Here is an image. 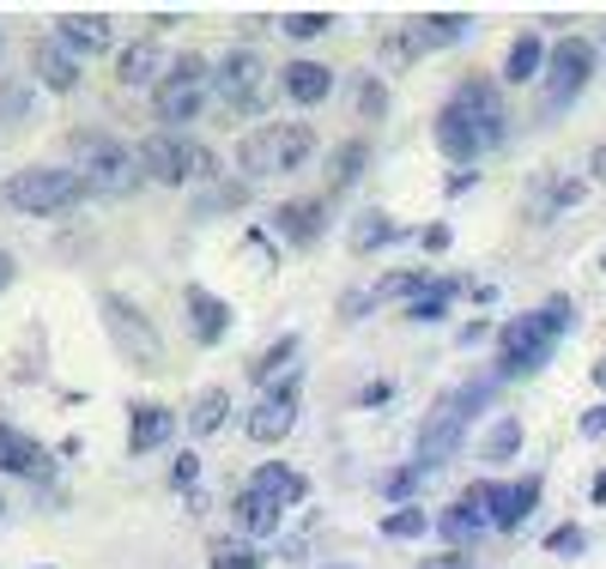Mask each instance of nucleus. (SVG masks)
Wrapping results in <instances>:
<instances>
[{"label": "nucleus", "mask_w": 606, "mask_h": 569, "mask_svg": "<svg viewBox=\"0 0 606 569\" xmlns=\"http://www.w3.org/2000/svg\"><path fill=\"white\" fill-rule=\"evenodd\" d=\"M195 485H201V455L183 448V455L171 461V490H195Z\"/></svg>", "instance_id": "nucleus-42"}, {"label": "nucleus", "mask_w": 606, "mask_h": 569, "mask_svg": "<svg viewBox=\"0 0 606 569\" xmlns=\"http://www.w3.org/2000/svg\"><path fill=\"white\" fill-rule=\"evenodd\" d=\"M85 200V183L61 164H24L0 183V206L7 213H31V218H61Z\"/></svg>", "instance_id": "nucleus-6"}, {"label": "nucleus", "mask_w": 606, "mask_h": 569, "mask_svg": "<svg viewBox=\"0 0 606 569\" xmlns=\"http://www.w3.org/2000/svg\"><path fill=\"white\" fill-rule=\"evenodd\" d=\"M213 97L225 103V115H261L274 97V68H267L261 49H225L213 61Z\"/></svg>", "instance_id": "nucleus-9"}, {"label": "nucleus", "mask_w": 606, "mask_h": 569, "mask_svg": "<svg viewBox=\"0 0 606 569\" xmlns=\"http://www.w3.org/2000/svg\"><path fill=\"white\" fill-rule=\"evenodd\" d=\"M370 309H377V291H370V284H364V291H346L340 297V321H364Z\"/></svg>", "instance_id": "nucleus-44"}, {"label": "nucleus", "mask_w": 606, "mask_h": 569, "mask_svg": "<svg viewBox=\"0 0 606 569\" xmlns=\"http://www.w3.org/2000/svg\"><path fill=\"white\" fill-rule=\"evenodd\" d=\"M401 237H407V230L394 225L382 206H364V213L352 218V230H346V249H352V255H377V249H394Z\"/></svg>", "instance_id": "nucleus-27"}, {"label": "nucleus", "mask_w": 606, "mask_h": 569, "mask_svg": "<svg viewBox=\"0 0 606 569\" xmlns=\"http://www.w3.org/2000/svg\"><path fill=\"white\" fill-rule=\"evenodd\" d=\"M424 478H431V473H424L419 461H407V467H394V473H382V478H377V497L401 509V503L419 497V485H424Z\"/></svg>", "instance_id": "nucleus-36"}, {"label": "nucleus", "mask_w": 606, "mask_h": 569, "mask_svg": "<svg viewBox=\"0 0 606 569\" xmlns=\"http://www.w3.org/2000/svg\"><path fill=\"white\" fill-rule=\"evenodd\" d=\"M412 237H419V249H424V255H449V242H455V230H449L443 218H436V225L412 230Z\"/></svg>", "instance_id": "nucleus-43"}, {"label": "nucleus", "mask_w": 606, "mask_h": 569, "mask_svg": "<svg viewBox=\"0 0 606 569\" xmlns=\"http://www.w3.org/2000/svg\"><path fill=\"white\" fill-rule=\"evenodd\" d=\"M249 485L267 490V497H279L286 509H298V503L309 497V478H304L298 467H286V461H261V467L249 473Z\"/></svg>", "instance_id": "nucleus-30"}, {"label": "nucleus", "mask_w": 606, "mask_h": 569, "mask_svg": "<svg viewBox=\"0 0 606 569\" xmlns=\"http://www.w3.org/2000/svg\"><path fill=\"white\" fill-rule=\"evenodd\" d=\"M389 394H394V382H364V387L352 394V406H382Z\"/></svg>", "instance_id": "nucleus-47"}, {"label": "nucleus", "mask_w": 606, "mask_h": 569, "mask_svg": "<svg viewBox=\"0 0 606 569\" xmlns=\"http://www.w3.org/2000/svg\"><path fill=\"white\" fill-rule=\"evenodd\" d=\"M468 31H473V12H455V7H443V12H419V19L407 24V37H412V49H419V55L455 49Z\"/></svg>", "instance_id": "nucleus-22"}, {"label": "nucleus", "mask_w": 606, "mask_h": 569, "mask_svg": "<svg viewBox=\"0 0 606 569\" xmlns=\"http://www.w3.org/2000/svg\"><path fill=\"white\" fill-rule=\"evenodd\" d=\"M279 92H286L291 103H304V110H316V103L333 97V68H328V61L298 55V61H286V68H279Z\"/></svg>", "instance_id": "nucleus-24"}, {"label": "nucleus", "mask_w": 606, "mask_h": 569, "mask_svg": "<svg viewBox=\"0 0 606 569\" xmlns=\"http://www.w3.org/2000/svg\"><path fill=\"white\" fill-rule=\"evenodd\" d=\"M328 31H333V12H321V7L279 12V37H291V43H316V37H328Z\"/></svg>", "instance_id": "nucleus-35"}, {"label": "nucleus", "mask_w": 606, "mask_h": 569, "mask_svg": "<svg viewBox=\"0 0 606 569\" xmlns=\"http://www.w3.org/2000/svg\"><path fill=\"white\" fill-rule=\"evenodd\" d=\"M115 80L134 92V85H158L164 80V55H158V43L152 37H140V43H127L122 55H115Z\"/></svg>", "instance_id": "nucleus-28"}, {"label": "nucleus", "mask_w": 606, "mask_h": 569, "mask_svg": "<svg viewBox=\"0 0 606 569\" xmlns=\"http://www.w3.org/2000/svg\"><path fill=\"white\" fill-rule=\"evenodd\" d=\"M576 431H583L588 443H600V436H606V400H600V406H588V412H583V424H576Z\"/></svg>", "instance_id": "nucleus-45"}, {"label": "nucleus", "mask_w": 606, "mask_h": 569, "mask_svg": "<svg viewBox=\"0 0 606 569\" xmlns=\"http://www.w3.org/2000/svg\"><path fill=\"white\" fill-rule=\"evenodd\" d=\"M455 340H461V345H485V340H497V328H492V321L480 315V321H468V328H461Z\"/></svg>", "instance_id": "nucleus-46"}, {"label": "nucleus", "mask_w": 606, "mask_h": 569, "mask_svg": "<svg viewBox=\"0 0 606 569\" xmlns=\"http://www.w3.org/2000/svg\"><path fill=\"white\" fill-rule=\"evenodd\" d=\"M588 176H595V183H606V146H595V158H588Z\"/></svg>", "instance_id": "nucleus-50"}, {"label": "nucleus", "mask_w": 606, "mask_h": 569, "mask_svg": "<svg viewBox=\"0 0 606 569\" xmlns=\"http://www.w3.org/2000/svg\"><path fill=\"white\" fill-rule=\"evenodd\" d=\"M31 73H37V80H43L55 97H68L73 85L85 80V61H80V55H68V49H61L55 37H37V43H31Z\"/></svg>", "instance_id": "nucleus-23"}, {"label": "nucleus", "mask_w": 606, "mask_h": 569, "mask_svg": "<svg viewBox=\"0 0 606 569\" xmlns=\"http://www.w3.org/2000/svg\"><path fill=\"white\" fill-rule=\"evenodd\" d=\"M588 200V183L583 176H564V170H540L527 176V194H522V218L527 225H552L558 213H571V206Z\"/></svg>", "instance_id": "nucleus-14"}, {"label": "nucleus", "mask_w": 606, "mask_h": 569, "mask_svg": "<svg viewBox=\"0 0 606 569\" xmlns=\"http://www.w3.org/2000/svg\"><path fill=\"white\" fill-rule=\"evenodd\" d=\"M206 92H213V61L195 55V49H183V55L164 61V80L152 85V115H158L171 134H183V127H195Z\"/></svg>", "instance_id": "nucleus-8"}, {"label": "nucleus", "mask_w": 606, "mask_h": 569, "mask_svg": "<svg viewBox=\"0 0 606 569\" xmlns=\"http://www.w3.org/2000/svg\"><path fill=\"white\" fill-rule=\"evenodd\" d=\"M595 49H600V55H606V31H600V43H595Z\"/></svg>", "instance_id": "nucleus-54"}, {"label": "nucleus", "mask_w": 606, "mask_h": 569, "mask_svg": "<svg viewBox=\"0 0 606 569\" xmlns=\"http://www.w3.org/2000/svg\"><path fill=\"white\" fill-rule=\"evenodd\" d=\"M546 551H552V558H583V551H588V527L583 521H558L546 534Z\"/></svg>", "instance_id": "nucleus-39"}, {"label": "nucleus", "mask_w": 606, "mask_h": 569, "mask_svg": "<svg viewBox=\"0 0 606 569\" xmlns=\"http://www.w3.org/2000/svg\"><path fill=\"white\" fill-rule=\"evenodd\" d=\"M321 569H346V563H321Z\"/></svg>", "instance_id": "nucleus-56"}, {"label": "nucleus", "mask_w": 606, "mask_h": 569, "mask_svg": "<svg viewBox=\"0 0 606 569\" xmlns=\"http://www.w3.org/2000/svg\"><path fill=\"white\" fill-rule=\"evenodd\" d=\"M134 158H140V176H146V183H164V188L225 183V176H218V152H206L201 139H188V134H171V127H158V134L140 139Z\"/></svg>", "instance_id": "nucleus-4"}, {"label": "nucleus", "mask_w": 606, "mask_h": 569, "mask_svg": "<svg viewBox=\"0 0 606 569\" xmlns=\"http://www.w3.org/2000/svg\"><path fill=\"white\" fill-rule=\"evenodd\" d=\"M588 376H595V387H606V358H600V364H595V370H588Z\"/></svg>", "instance_id": "nucleus-53"}, {"label": "nucleus", "mask_w": 606, "mask_h": 569, "mask_svg": "<svg viewBox=\"0 0 606 569\" xmlns=\"http://www.w3.org/2000/svg\"><path fill=\"white\" fill-rule=\"evenodd\" d=\"M291 364H298V333H279V340L249 364V382H255V387H274V382L291 376Z\"/></svg>", "instance_id": "nucleus-32"}, {"label": "nucleus", "mask_w": 606, "mask_h": 569, "mask_svg": "<svg viewBox=\"0 0 606 569\" xmlns=\"http://www.w3.org/2000/svg\"><path fill=\"white\" fill-rule=\"evenodd\" d=\"M0 473H19V478H49L55 473V455H49L37 436H24L19 424L0 418Z\"/></svg>", "instance_id": "nucleus-21"}, {"label": "nucleus", "mask_w": 606, "mask_h": 569, "mask_svg": "<svg viewBox=\"0 0 606 569\" xmlns=\"http://www.w3.org/2000/svg\"><path fill=\"white\" fill-rule=\"evenodd\" d=\"M546 55H552V43L540 31H522L510 43V55H504V73L497 80L504 85H540V73H546Z\"/></svg>", "instance_id": "nucleus-26"}, {"label": "nucleus", "mask_w": 606, "mask_h": 569, "mask_svg": "<svg viewBox=\"0 0 606 569\" xmlns=\"http://www.w3.org/2000/svg\"><path fill=\"white\" fill-rule=\"evenodd\" d=\"M230 521H237V539H267L279 534V521H286V503L267 497V490L243 485L237 497H230Z\"/></svg>", "instance_id": "nucleus-20"}, {"label": "nucleus", "mask_w": 606, "mask_h": 569, "mask_svg": "<svg viewBox=\"0 0 606 569\" xmlns=\"http://www.w3.org/2000/svg\"><path fill=\"white\" fill-rule=\"evenodd\" d=\"M595 68H600L595 37H558L552 55H546V73H540V122H558V115L588 92Z\"/></svg>", "instance_id": "nucleus-7"}, {"label": "nucleus", "mask_w": 606, "mask_h": 569, "mask_svg": "<svg viewBox=\"0 0 606 569\" xmlns=\"http://www.w3.org/2000/svg\"><path fill=\"white\" fill-rule=\"evenodd\" d=\"M225 418H230V387H201L195 406L183 412L188 436H218V431H225Z\"/></svg>", "instance_id": "nucleus-31"}, {"label": "nucleus", "mask_w": 606, "mask_h": 569, "mask_svg": "<svg viewBox=\"0 0 606 569\" xmlns=\"http://www.w3.org/2000/svg\"><path fill=\"white\" fill-rule=\"evenodd\" d=\"M73 176L85 183V194H103V200H127L146 176H140L134 146H122L103 127H80L73 134Z\"/></svg>", "instance_id": "nucleus-3"}, {"label": "nucleus", "mask_w": 606, "mask_h": 569, "mask_svg": "<svg viewBox=\"0 0 606 569\" xmlns=\"http://www.w3.org/2000/svg\"><path fill=\"white\" fill-rule=\"evenodd\" d=\"M103 321H110V340L122 345L127 358H134L140 370H158L164 364V340H158V328L146 321V309L140 303H127L122 291H103Z\"/></svg>", "instance_id": "nucleus-11"}, {"label": "nucleus", "mask_w": 606, "mask_h": 569, "mask_svg": "<svg viewBox=\"0 0 606 569\" xmlns=\"http://www.w3.org/2000/svg\"><path fill=\"white\" fill-rule=\"evenodd\" d=\"M522 418H492V431L480 436V461L485 467H504V461H515L522 455Z\"/></svg>", "instance_id": "nucleus-34"}, {"label": "nucleus", "mask_w": 606, "mask_h": 569, "mask_svg": "<svg viewBox=\"0 0 606 569\" xmlns=\"http://www.w3.org/2000/svg\"><path fill=\"white\" fill-rule=\"evenodd\" d=\"M274 237L286 249H316L328 237V200L321 194H304V200H279L274 206Z\"/></svg>", "instance_id": "nucleus-15"}, {"label": "nucleus", "mask_w": 606, "mask_h": 569, "mask_svg": "<svg viewBox=\"0 0 606 569\" xmlns=\"http://www.w3.org/2000/svg\"><path fill=\"white\" fill-rule=\"evenodd\" d=\"M176 431H183V418H176L171 406L140 400V406L127 412V455H158V448L176 443Z\"/></svg>", "instance_id": "nucleus-17"}, {"label": "nucleus", "mask_w": 606, "mask_h": 569, "mask_svg": "<svg viewBox=\"0 0 606 569\" xmlns=\"http://www.w3.org/2000/svg\"><path fill=\"white\" fill-rule=\"evenodd\" d=\"M468 291V279H449V273H436L431 284H424L419 297L407 303V321H419V328H431V321H443L449 309H455V297Z\"/></svg>", "instance_id": "nucleus-29"}, {"label": "nucleus", "mask_w": 606, "mask_h": 569, "mask_svg": "<svg viewBox=\"0 0 606 569\" xmlns=\"http://www.w3.org/2000/svg\"><path fill=\"white\" fill-rule=\"evenodd\" d=\"M485 503H492V478H473L449 509H436V539H443V551H473L485 534H492Z\"/></svg>", "instance_id": "nucleus-12"}, {"label": "nucleus", "mask_w": 606, "mask_h": 569, "mask_svg": "<svg viewBox=\"0 0 606 569\" xmlns=\"http://www.w3.org/2000/svg\"><path fill=\"white\" fill-rule=\"evenodd\" d=\"M0 515H7V490H0Z\"/></svg>", "instance_id": "nucleus-55"}, {"label": "nucleus", "mask_w": 606, "mask_h": 569, "mask_svg": "<svg viewBox=\"0 0 606 569\" xmlns=\"http://www.w3.org/2000/svg\"><path fill=\"white\" fill-rule=\"evenodd\" d=\"M43 569H49V563H43Z\"/></svg>", "instance_id": "nucleus-58"}, {"label": "nucleus", "mask_w": 606, "mask_h": 569, "mask_svg": "<svg viewBox=\"0 0 606 569\" xmlns=\"http://www.w3.org/2000/svg\"><path fill=\"white\" fill-rule=\"evenodd\" d=\"M588 497H595V503H600V509H606V467L595 473V485H588Z\"/></svg>", "instance_id": "nucleus-52"}, {"label": "nucleus", "mask_w": 606, "mask_h": 569, "mask_svg": "<svg viewBox=\"0 0 606 569\" xmlns=\"http://www.w3.org/2000/svg\"><path fill=\"white\" fill-rule=\"evenodd\" d=\"M298 387L304 376L291 370L286 382H274V387H261V400L249 406V418H243V431H249V443H279V436L298 424Z\"/></svg>", "instance_id": "nucleus-13"}, {"label": "nucleus", "mask_w": 606, "mask_h": 569, "mask_svg": "<svg viewBox=\"0 0 606 569\" xmlns=\"http://www.w3.org/2000/svg\"><path fill=\"white\" fill-rule=\"evenodd\" d=\"M468 424H473V406L461 387H449V394H436V406L424 412L419 424V443H412V461H419L424 473L449 467V461L461 455V443H468Z\"/></svg>", "instance_id": "nucleus-10"}, {"label": "nucleus", "mask_w": 606, "mask_h": 569, "mask_svg": "<svg viewBox=\"0 0 606 569\" xmlns=\"http://www.w3.org/2000/svg\"><path fill=\"white\" fill-rule=\"evenodd\" d=\"M540 490H546V478H540V473H522L515 485H497V478H492V503H485L492 534H522L527 515L540 509Z\"/></svg>", "instance_id": "nucleus-16"}, {"label": "nucleus", "mask_w": 606, "mask_h": 569, "mask_svg": "<svg viewBox=\"0 0 606 569\" xmlns=\"http://www.w3.org/2000/svg\"><path fill=\"white\" fill-rule=\"evenodd\" d=\"M364 170H370V139L364 134H352V139H340V146L328 152V194L321 200H346L358 183H364Z\"/></svg>", "instance_id": "nucleus-25"}, {"label": "nucleus", "mask_w": 606, "mask_h": 569, "mask_svg": "<svg viewBox=\"0 0 606 569\" xmlns=\"http://www.w3.org/2000/svg\"><path fill=\"white\" fill-rule=\"evenodd\" d=\"M424 569H473V551H436L424 558Z\"/></svg>", "instance_id": "nucleus-48"}, {"label": "nucleus", "mask_w": 606, "mask_h": 569, "mask_svg": "<svg viewBox=\"0 0 606 569\" xmlns=\"http://www.w3.org/2000/svg\"><path fill=\"white\" fill-rule=\"evenodd\" d=\"M600 267H606V249H600Z\"/></svg>", "instance_id": "nucleus-57"}, {"label": "nucleus", "mask_w": 606, "mask_h": 569, "mask_svg": "<svg viewBox=\"0 0 606 569\" xmlns=\"http://www.w3.org/2000/svg\"><path fill=\"white\" fill-rule=\"evenodd\" d=\"M473 183H480V170H449V183H443V194H449V200H461V194H468Z\"/></svg>", "instance_id": "nucleus-49"}, {"label": "nucleus", "mask_w": 606, "mask_h": 569, "mask_svg": "<svg viewBox=\"0 0 606 569\" xmlns=\"http://www.w3.org/2000/svg\"><path fill=\"white\" fill-rule=\"evenodd\" d=\"M206 563L213 569H261L267 558L249 546V539H213V546H206Z\"/></svg>", "instance_id": "nucleus-37"}, {"label": "nucleus", "mask_w": 606, "mask_h": 569, "mask_svg": "<svg viewBox=\"0 0 606 569\" xmlns=\"http://www.w3.org/2000/svg\"><path fill=\"white\" fill-rule=\"evenodd\" d=\"M510 103L497 73H461L455 92L436 103L431 115V139L455 170H480V158L510 146Z\"/></svg>", "instance_id": "nucleus-1"}, {"label": "nucleus", "mask_w": 606, "mask_h": 569, "mask_svg": "<svg viewBox=\"0 0 606 569\" xmlns=\"http://www.w3.org/2000/svg\"><path fill=\"white\" fill-rule=\"evenodd\" d=\"M540 309H546V321H552V328H558V333H571L576 321H583V309H576V297H571V291H552V297H546V303H540Z\"/></svg>", "instance_id": "nucleus-41"}, {"label": "nucleus", "mask_w": 606, "mask_h": 569, "mask_svg": "<svg viewBox=\"0 0 606 569\" xmlns=\"http://www.w3.org/2000/svg\"><path fill=\"white\" fill-rule=\"evenodd\" d=\"M12 273H19V267H12V255L0 249V291H7V284H12Z\"/></svg>", "instance_id": "nucleus-51"}, {"label": "nucleus", "mask_w": 606, "mask_h": 569, "mask_svg": "<svg viewBox=\"0 0 606 569\" xmlns=\"http://www.w3.org/2000/svg\"><path fill=\"white\" fill-rule=\"evenodd\" d=\"M377 527H382V539H401V546H412V539L436 534V515L424 509V503H401V509H389Z\"/></svg>", "instance_id": "nucleus-33"}, {"label": "nucleus", "mask_w": 606, "mask_h": 569, "mask_svg": "<svg viewBox=\"0 0 606 569\" xmlns=\"http://www.w3.org/2000/svg\"><path fill=\"white\" fill-rule=\"evenodd\" d=\"M237 206H249V183H213V188L201 194L195 213L206 218V213H237Z\"/></svg>", "instance_id": "nucleus-38"}, {"label": "nucleus", "mask_w": 606, "mask_h": 569, "mask_svg": "<svg viewBox=\"0 0 606 569\" xmlns=\"http://www.w3.org/2000/svg\"><path fill=\"white\" fill-rule=\"evenodd\" d=\"M358 115H364V122H382V115H389V85H382L377 73L358 80Z\"/></svg>", "instance_id": "nucleus-40"}, {"label": "nucleus", "mask_w": 606, "mask_h": 569, "mask_svg": "<svg viewBox=\"0 0 606 569\" xmlns=\"http://www.w3.org/2000/svg\"><path fill=\"white\" fill-rule=\"evenodd\" d=\"M316 122H267L249 127L237 139V176L243 183H261V176H291L316 158Z\"/></svg>", "instance_id": "nucleus-2"}, {"label": "nucleus", "mask_w": 606, "mask_h": 569, "mask_svg": "<svg viewBox=\"0 0 606 569\" xmlns=\"http://www.w3.org/2000/svg\"><path fill=\"white\" fill-rule=\"evenodd\" d=\"M558 345H564V333L546 321V309H527V315H515L497 328V358H492V376L497 382H527V376H540V370L558 358Z\"/></svg>", "instance_id": "nucleus-5"}, {"label": "nucleus", "mask_w": 606, "mask_h": 569, "mask_svg": "<svg viewBox=\"0 0 606 569\" xmlns=\"http://www.w3.org/2000/svg\"><path fill=\"white\" fill-rule=\"evenodd\" d=\"M55 43L68 49V55H80V61L103 55V49L115 43L110 12H61V19H55Z\"/></svg>", "instance_id": "nucleus-19"}, {"label": "nucleus", "mask_w": 606, "mask_h": 569, "mask_svg": "<svg viewBox=\"0 0 606 569\" xmlns=\"http://www.w3.org/2000/svg\"><path fill=\"white\" fill-rule=\"evenodd\" d=\"M183 309H188V333H195V345H218L230 333V321H237V309H230L225 297H213L206 284H183Z\"/></svg>", "instance_id": "nucleus-18"}]
</instances>
